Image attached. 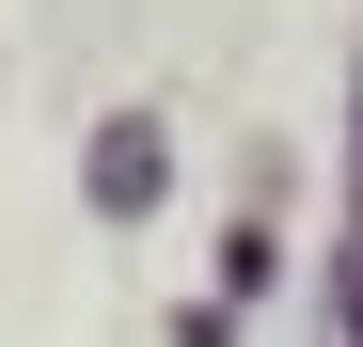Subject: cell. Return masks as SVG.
I'll return each instance as SVG.
<instances>
[{
    "label": "cell",
    "mask_w": 363,
    "mask_h": 347,
    "mask_svg": "<svg viewBox=\"0 0 363 347\" xmlns=\"http://www.w3.org/2000/svg\"><path fill=\"white\" fill-rule=\"evenodd\" d=\"M347 347H363V205H347Z\"/></svg>",
    "instance_id": "7a4b0ae2"
},
{
    "label": "cell",
    "mask_w": 363,
    "mask_h": 347,
    "mask_svg": "<svg viewBox=\"0 0 363 347\" xmlns=\"http://www.w3.org/2000/svg\"><path fill=\"white\" fill-rule=\"evenodd\" d=\"M95 205H158V127H111L95 142Z\"/></svg>",
    "instance_id": "6da1fadb"
}]
</instances>
